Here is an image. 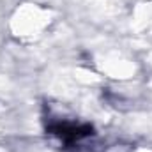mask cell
Returning a JSON list of instances; mask_svg holds the SVG:
<instances>
[{
	"label": "cell",
	"instance_id": "cell-1",
	"mask_svg": "<svg viewBox=\"0 0 152 152\" xmlns=\"http://www.w3.org/2000/svg\"><path fill=\"white\" fill-rule=\"evenodd\" d=\"M48 129L53 136H57L64 143H80L85 138L92 136V127L88 124H80V122L66 120V118L53 120Z\"/></svg>",
	"mask_w": 152,
	"mask_h": 152
}]
</instances>
